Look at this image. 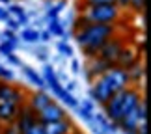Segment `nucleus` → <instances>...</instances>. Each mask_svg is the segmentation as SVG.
Returning <instances> with one entry per match:
<instances>
[{
    "label": "nucleus",
    "instance_id": "obj_11",
    "mask_svg": "<svg viewBox=\"0 0 151 134\" xmlns=\"http://www.w3.org/2000/svg\"><path fill=\"white\" fill-rule=\"evenodd\" d=\"M21 104H11V102H2L0 101V125H9L13 123L19 115Z\"/></svg>",
    "mask_w": 151,
    "mask_h": 134
},
{
    "label": "nucleus",
    "instance_id": "obj_30",
    "mask_svg": "<svg viewBox=\"0 0 151 134\" xmlns=\"http://www.w3.org/2000/svg\"><path fill=\"white\" fill-rule=\"evenodd\" d=\"M6 58H8V62H9V63H13V65H21V60H19V58H17L15 54H8Z\"/></svg>",
    "mask_w": 151,
    "mask_h": 134
},
{
    "label": "nucleus",
    "instance_id": "obj_23",
    "mask_svg": "<svg viewBox=\"0 0 151 134\" xmlns=\"http://www.w3.org/2000/svg\"><path fill=\"white\" fill-rule=\"evenodd\" d=\"M13 52H15V47H13V45H11L9 41H6V39H4V41H2V43H0V54H2V56H8V54H13Z\"/></svg>",
    "mask_w": 151,
    "mask_h": 134
},
{
    "label": "nucleus",
    "instance_id": "obj_7",
    "mask_svg": "<svg viewBox=\"0 0 151 134\" xmlns=\"http://www.w3.org/2000/svg\"><path fill=\"white\" fill-rule=\"evenodd\" d=\"M0 101L11 104H22L26 101V91L24 88L13 82H0Z\"/></svg>",
    "mask_w": 151,
    "mask_h": 134
},
{
    "label": "nucleus",
    "instance_id": "obj_5",
    "mask_svg": "<svg viewBox=\"0 0 151 134\" xmlns=\"http://www.w3.org/2000/svg\"><path fill=\"white\" fill-rule=\"evenodd\" d=\"M144 47L142 45H132V43H129L125 47L123 50L119 52V56L116 58V62H114V67H121V69H129L131 65H134L136 62H140V60H144Z\"/></svg>",
    "mask_w": 151,
    "mask_h": 134
},
{
    "label": "nucleus",
    "instance_id": "obj_17",
    "mask_svg": "<svg viewBox=\"0 0 151 134\" xmlns=\"http://www.w3.org/2000/svg\"><path fill=\"white\" fill-rule=\"evenodd\" d=\"M21 39L24 43H39V30H34V28H24L21 32Z\"/></svg>",
    "mask_w": 151,
    "mask_h": 134
},
{
    "label": "nucleus",
    "instance_id": "obj_2",
    "mask_svg": "<svg viewBox=\"0 0 151 134\" xmlns=\"http://www.w3.org/2000/svg\"><path fill=\"white\" fill-rule=\"evenodd\" d=\"M147 112H146V97L136 104V108H132L129 114L118 123L119 130L123 134H138V127L142 123H146Z\"/></svg>",
    "mask_w": 151,
    "mask_h": 134
},
{
    "label": "nucleus",
    "instance_id": "obj_8",
    "mask_svg": "<svg viewBox=\"0 0 151 134\" xmlns=\"http://www.w3.org/2000/svg\"><path fill=\"white\" fill-rule=\"evenodd\" d=\"M63 118H67V112L62 104H58L56 101H52L50 104H47L41 112H37V119L39 123L47 125V123H52V121H60Z\"/></svg>",
    "mask_w": 151,
    "mask_h": 134
},
{
    "label": "nucleus",
    "instance_id": "obj_26",
    "mask_svg": "<svg viewBox=\"0 0 151 134\" xmlns=\"http://www.w3.org/2000/svg\"><path fill=\"white\" fill-rule=\"evenodd\" d=\"M82 108H86V110H90V112H95V102L91 101V99H84L82 102H78Z\"/></svg>",
    "mask_w": 151,
    "mask_h": 134
},
{
    "label": "nucleus",
    "instance_id": "obj_28",
    "mask_svg": "<svg viewBox=\"0 0 151 134\" xmlns=\"http://www.w3.org/2000/svg\"><path fill=\"white\" fill-rule=\"evenodd\" d=\"M114 4L118 6V8H119L121 11H127V9H129V4H131V0H114Z\"/></svg>",
    "mask_w": 151,
    "mask_h": 134
},
{
    "label": "nucleus",
    "instance_id": "obj_1",
    "mask_svg": "<svg viewBox=\"0 0 151 134\" xmlns=\"http://www.w3.org/2000/svg\"><path fill=\"white\" fill-rule=\"evenodd\" d=\"M119 30L118 24H97V22H88V24L73 30V37L77 41L78 49L82 50L84 58H93L97 50L108 41L110 37H114Z\"/></svg>",
    "mask_w": 151,
    "mask_h": 134
},
{
    "label": "nucleus",
    "instance_id": "obj_19",
    "mask_svg": "<svg viewBox=\"0 0 151 134\" xmlns=\"http://www.w3.org/2000/svg\"><path fill=\"white\" fill-rule=\"evenodd\" d=\"M75 110H77V115H78V118L84 121L86 125H90V123H91V119H93V112H90V110L82 108V106H80V104H78V106L75 108Z\"/></svg>",
    "mask_w": 151,
    "mask_h": 134
},
{
    "label": "nucleus",
    "instance_id": "obj_12",
    "mask_svg": "<svg viewBox=\"0 0 151 134\" xmlns=\"http://www.w3.org/2000/svg\"><path fill=\"white\" fill-rule=\"evenodd\" d=\"M127 73H129V77H131L132 86H140V82L144 84V78H146V62L144 60L136 62L134 65H131L127 69Z\"/></svg>",
    "mask_w": 151,
    "mask_h": 134
},
{
    "label": "nucleus",
    "instance_id": "obj_20",
    "mask_svg": "<svg viewBox=\"0 0 151 134\" xmlns=\"http://www.w3.org/2000/svg\"><path fill=\"white\" fill-rule=\"evenodd\" d=\"M56 50L60 52L62 56H65V58H73V49H71V45H69L67 41H60L56 45Z\"/></svg>",
    "mask_w": 151,
    "mask_h": 134
},
{
    "label": "nucleus",
    "instance_id": "obj_3",
    "mask_svg": "<svg viewBox=\"0 0 151 134\" xmlns=\"http://www.w3.org/2000/svg\"><path fill=\"white\" fill-rule=\"evenodd\" d=\"M131 43V39H129V36L127 34H123V32H118L114 37H110L106 43H104L99 50H97V54L95 56H99V58H103V60H106V62H110L114 65V62H116V58L119 56V52L125 49L127 45Z\"/></svg>",
    "mask_w": 151,
    "mask_h": 134
},
{
    "label": "nucleus",
    "instance_id": "obj_10",
    "mask_svg": "<svg viewBox=\"0 0 151 134\" xmlns=\"http://www.w3.org/2000/svg\"><path fill=\"white\" fill-rule=\"evenodd\" d=\"M43 127H45V134H73L77 130L69 118H63L60 121H52V123H47Z\"/></svg>",
    "mask_w": 151,
    "mask_h": 134
},
{
    "label": "nucleus",
    "instance_id": "obj_31",
    "mask_svg": "<svg viewBox=\"0 0 151 134\" xmlns=\"http://www.w3.org/2000/svg\"><path fill=\"white\" fill-rule=\"evenodd\" d=\"M9 17V13H8V9H6V6H0V21H6Z\"/></svg>",
    "mask_w": 151,
    "mask_h": 134
},
{
    "label": "nucleus",
    "instance_id": "obj_33",
    "mask_svg": "<svg viewBox=\"0 0 151 134\" xmlns=\"http://www.w3.org/2000/svg\"><path fill=\"white\" fill-rule=\"evenodd\" d=\"M0 4H6V6H8V4H11V0H0Z\"/></svg>",
    "mask_w": 151,
    "mask_h": 134
},
{
    "label": "nucleus",
    "instance_id": "obj_22",
    "mask_svg": "<svg viewBox=\"0 0 151 134\" xmlns=\"http://www.w3.org/2000/svg\"><path fill=\"white\" fill-rule=\"evenodd\" d=\"M21 134H45V127H43V123H39V119H37L32 127H28V129L22 130Z\"/></svg>",
    "mask_w": 151,
    "mask_h": 134
},
{
    "label": "nucleus",
    "instance_id": "obj_24",
    "mask_svg": "<svg viewBox=\"0 0 151 134\" xmlns=\"http://www.w3.org/2000/svg\"><path fill=\"white\" fill-rule=\"evenodd\" d=\"M99 4H114V0H82V8L84 6H99Z\"/></svg>",
    "mask_w": 151,
    "mask_h": 134
},
{
    "label": "nucleus",
    "instance_id": "obj_29",
    "mask_svg": "<svg viewBox=\"0 0 151 134\" xmlns=\"http://www.w3.org/2000/svg\"><path fill=\"white\" fill-rule=\"evenodd\" d=\"M50 37H52V34H50L49 30H43V32H39V41H41V43H47V41H50Z\"/></svg>",
    "mask_w": 151,
    "mask_h": 134
},
{
    "label": "nucleus",
    "instance_id": "obj_16",
    "mask_svg": "<svg viewBox=\"0 0 151 134\" xmlns=\"http://www.w3.org/2000/svg\"><path fill=\"white\" fill-rule=\"evenodd\" d=\"M58 99H60V101L65 104L67 108H71V110H75V108L78 106V101L75 99L73 93H71V91H67V90H63V91L60 93V97H58Z\"/></svg>",
    "mask_w": 151,
    "mask_h": 134
},
{
    "label": "nucleus",
    "instance_id": "obj_34",
    "mask_svg": "<svg viewBox=\"0 0 151 134\" xmlns=\"http://www.w3.org/2000/svg\"><path fill=\"white\" fill-rule=\"evenodd\" d=\"M75 132H77V130H75ZM75 132H73V134H75Z\"/></svg>",
    "mask_w": 151,
    "mask_h": 134
},
{
    "label": "nucleus",
    "instance_id": "obj_25",
    "mask_svg": "<svg viewBox=\"0 0 151 134\" xmlns=\"http://www.w3.org/2000/svg\"><path fill=\"white\" fill-rule=\"evenodd\" d=\"M6 26H8V30H11V32H17V30H19V22H17L15 19H11V17L6 19Z\"/></svg>",
    "mask_w": 151,
    "mask_h": 134
},
{
    "label": "nucleus",
    "instance_id": "obj_4",
    "mask_svg": "<svg viewBox=\"0 0 151 134\" xmlns=\"http://www.w3.org/2000/svg\"><path fill=\"white\" fill-rule=\"evenodd\" d=\"M101 78L106 82V86L112 90V93H118V91H121V90H125V88H129V86H132L129 73H127L125 69H121V67H112V69H108L104 75H101Z\"/></svg>",
    "mask_w": 151,
    "mask_h": 134
},
{
    "label": "nucleus",
    "instance_id": "obj_18",
    "mask_svg": "<svg viewBox=\"0 0 151 134\" xmlns=\"http://www.w3.org/2000/svg\"><path fill=\"white\" fill-rule=\"evenodd\" d=\"M127 11H132V13L138 15V17L144 15V11H146V0H131Z\"/></svg>",
    "mask_w": 151,
    "mask_h": 134
},
{
    "label": "nucleus",
    "instance_id": "obj_13",
    "mask_svg": "<svg viewBox=\"0 0 151 134\" xmlns=\"http://www.w3.org/2000/svg\"><path fill=\"white\" fill-rule=\"evenodd\" d=\"M21 69H22V75L26 77V80H28V82H30L32 86H36L37 90H45V88H47V86H45L43 77H41V75H39L37 71H34V69H32V67H28V65H22Z\"/></svg>",
    "mask_w": 151,
    "mask_h": 134
},
{
    "label": "nucleus",
    "instance_id": "obj_27",
    "mask_svg": "<svg viewBox=\"0 0 151 134\" xmlns=\"http://www.w3.org/2000/svg\"><path fill=\"white\" fill-rule=\"evenodd\" d=\"M71 73L80 75V60H77V58H71Z\"/></svg>",
    "mask_w": 151,
    "mask_h": 134
},
{
    "label": "nucleus",
    "instance_id": "obj_21",
    "mask_svg": "<svg viewBox=\"0 0 151 134\" xmlns=\"http://www.w3.org/2000/svg\"><path fill=\"white\" fill-rule=\"evenodd\" d=\"M13 80H15L13 71L8 69V67H4L2 63H0V82H13Z\"/></svg>",
    "mask_w": 151,
    "mask_h": 134
},
{
    "label": "nucleus",
    "instance_id": "obj_14",
    "mask_svg": "<svg viewBox=\"0 0 151 134\" xmlns=\"http://www.w3.org/2000/svg\"><path fill=\"white\" fill-rule=\"evenodd\" d=\"M6 9H8L11 19H15L17 22H19V26L28 24V15H26V11L22 9L19 4H9V6H6Z\"/></svg>",
    "mask_w": 151,
    "mask_h": 134
},
{
    "label": "nucleus",
    "instance_id": "obj_15",
    "mask_svg": "<svg viewBox=\"0 0 151 134\" xmlns=\"http://www.w3.org/2000/svg\"><path fill=\"white\" fill-rule=\"evenodd\" d=\"M47 30L52 34V36H58V37L65 36V32H63V26H62V22H60V19H58V17H54V19H49Z\"/></svg>",
    "mask_w": 151,
    "mask_h": 134
},
{
    "label": "nucleus",
    "instance_id": "obj_6",
    "mask_svg": "<svg viewBox=\"0 0 151 134\" xmlns=\"http://www.w3.org/2000/svg\"><path fill=\"white\" fill-rule=\"evenodd\" d=\"M114 65L106 60H103L99 56H93V58H86V63L82 67V73L88 82H93L95 78H99L101 75H104L108 69H112Z\"/></svg>",
    "mask_w": 151,
    "mask_h": 134
},
{
    "label": "nucleus",
    "instance_id": "obj_9",
    "mask_svg": "<svg viewBox=\"0 0 151 134\" xmlns=\"http://www.w3.org/2000/svg\"><path fill=\"white\" fill-rule=\"evenodd\" d=\"M52 101H54V99H52L50 93H47L45 90H36L34 93H28L24 102L37 114V112H41V110L47 106V104H50Z\"/></svg>",
    "mask_w": 151,
    "mask_h": 134
},
{
    "label": "nucleus",
    "instance_id": "obj_32",
    "mask_svg": "<svg viewBox=\"0 0 151 134\" xmlns=\"http://www.w3.org/2000/svg\"><path fill=\"white\" fill-rule=\"evenodd\" d=\"M36 56L39 58V60H43V62H47V60H49V54H47V50H39V54L36 52Z\"/></svg>",
    "mask_w": 151,
    "mask_h": 134
}]
</instances>
